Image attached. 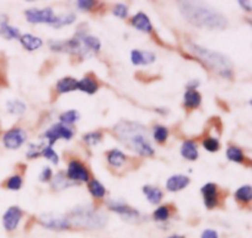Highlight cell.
Instances as JSON below:
<instances>
[{
  "instance_id": "1f68e13d",
  "label": "cell",
  "mask_w": 252,
  "mask_h": 238,
  "mask_svg": "<svg viewBox=\"0 0 252 238\" xmlns=\"http://www.w3.org/2000/svg\"><path fill=\"white\" fill-rule=\"evenodd\" d=\"M154 219L157 221H166L167 219L170 217V210L167 206H160L157 211L154 212Z\"/></svg>"
},
{
  "instance_id": "b9f144b4",
  "label": "cell",
  "mask_w": 252,
  "mask_h": 238,
  "mask_svg": "<svg viewBox=\"0 0 252 238\" xmlns=\"http://www.w3.org/2000/svg\"><path fill=\"white\" fill-rule=\"evenodd\" d=\"M201 238H218V234H217L214 230H206V231L202 234Z\"/></svg>"
},
{
  "instance_id": "f35d334b",
  "label": "cell",
  "mask_w": 252,
  "mask_h": 238,
  "mask_svg": "<svg viewBox=\"0 0 252 238\" xmlns=\"http://www.w3.org/2000/svg\"><path fill=\"white\" fill-rule=\"evenodd\" d=\"M39 148H41V146H38V145L30 146L29 151H27V157L34 158V157H37V156L41 155V151H39Z\"/></svg>"
},
{
  "instance_id": "44dd1931",
  "label": "cell",
  "mask_w": 252,
  "mask_h": 238,
  "mask_svg": "<svg viewBox=\"0 0 252 238\" xmlns=\"http://www.w3.org/2000/svg\"><path fill=\"white\" fill-rule=\"evenodd\" d=\"M20 41H21V44L27 51H34V49L39 48L42 46V40L38 39V37L32 36L30 34H26L20 37Z\"/></svg>"
},
{
  "instance_id": "2e32d148",
  "label": "cell",
  "mask_w": 252,
  "mask_h": 238,
  "mask_svg": "<svg viewBox=\"0 0 252 238\" xmlns=\"http://www.w3.org/2000/svg\"><path fill=\"white\" fill-rule=\"evenodd\" d=\"M181 156L189 160H196L198 158V150L193 141H186L181 146Z\"/></svg>"
},
{
  "instance_id": "277c9868",
  "label": "cell",
  "mask_w": 252,
  "mask_h": 238,
  "mask_svg": "<svg viewBox=\"0 0 252 238\" xmlns=\"http://www.w3.org/2000/svg\"><path fill=\"white\" fill-rule=\"evenodd\" d=\"M73 224L79 227L85 229H101L107 222V217L103 214L96 212L90 206H78L71 212ZM70 220V221H71Z\"/></svg>"
},
{
  "instance_id": "ba28073f",
  "label": "cell",
  "mask_w": 252,
  "mask_h": 238,
  "mask_svg": "<svg viewBox=\"0 0 252 238\" xmlns=\"http://www.w3.org/2000/svg\"><path fill=\"white\" fill-rule=\"evenodd\" d=\"M27 136L26 132L21 128H12V130L7 131L4 135V145L5 147L9 148V150H16V148H20L26 141Z\"/></svg>"
},
{
  "instance_id": "5b68a950",
  "label": "cell",
  "mask_w": 252,
  "mask_h": 238,
  "mask_svg": "<svg viewBox=\"0 0 252 238\" xmlns=\"http://www.w3.org/2000/svg\"><path fill=\"white\" fill-rule=\"evenodd\" d=\"M38 221L42 226L53 231H63L71 226L70 220L59 214H43L39 216Z\"/></svg>"
},
{
  "instance_id": "52a82bcc",
  "label": "cell",
  "mask_w": 252,
  "mask_h": 238,
  "mask_svg": "<svg viewBox=\"0 0 252 238\" xmlns=\"http://www.w3.org/2000/svg\"><path fill=\"white\" fill-rule=\"evenodd\" d=\"M44 137L48 138L49 146H53L59 138H64V140H70L73 137V131L69 127H66L63 123H56V125L52 126L51 128L46 131L44 133Z\"/></svg>"
},
{
  "instance_id": "836d02e7",
  "label": "cell",
  "mask_w": 252,
  "mask_h": 238,
  "mask_svg": "<svg viewBox=\"0 0 252 238\" xmlns=\"http://www.w3.org/2000/svg\"><path fill=\"white\" fill-rule=\"evenodd\" d=\"M69 185V183L66 182L65 177H64L62 173H59V174H57L56 177H54V180H53V188L57 190H62L64 189V188H66Z\"/></svg>"
},
{
  "instance_id": "ac0fdd59",
  "label": "cell",
  "mask_w": 252,
  "mask_h": 238,
  "mask_svg": "<svg viewBox=\"0 0 252 238\" xmlns=\"http://www.w3.org/2000/svg\"><path fill=\"white\" fill-rule=\"evenodd\" d=\"M78 89L79 90L84 91V93L95 94L96 91H97L98 85L93 77L88 76V77H85V78L81 79V80L78 81Z\"/></svg>"
},
{
  "instance_id": "6da1fadb",
  "label": "cell",
  "mask_w": 252,
  "mask_h": 238,
  "mask_svg": "<svg viewBox=\"0 0 252 238\" xmlns=\"http://www.w3.org/2000/svg\"><path fill=\"white\" fill-rule=\"evenodd\" d=\"M179 6L185 19L194 26L214 30H221L228 26L226 17L209 5L198 1H182Z\"/></svg>"
},
{
  "instance_id": "7c38bea8",
  "label": "cell",
  "mask_w": 252,
  "mask_h": 238,
  "mask_svg": "<svg viewBox=\"0 0 252 238\" xmlns=\"http://www.w3.org/2000/svg\"><path fill=\"white\" fill-rule=\"evenodd\" d=\"M202 195L204 198V205L208 209H213L218 204V189L217 185L213 183H208L202 188Z\"/></svg>"
},
{
  "instance_id": "7402d4cb",
  "label": "cell",
  "mask_w": 252,
  "mask_h": 238,
  "mask_svg": "<svg viewBox=\"0 0 252 238\" xmlns=\"http://www.w3.org/2000/svg\"><path fill=\"white\" fill-rule=\"evenodd\" d=\"M143 193L147 195V199L149 200V202H152V204H159L162 199L161 190L158 189V188L150 187V185H147V187L143 188Z\"/></svg>"
},
{
  "instance_id": "f546056e",
  "label": "cell",
  "mask_w": 252,
  "mask_h": 238,
  "mask_svg": "<svg viewBox=\"0 0 252 238\" xmlns=\"http://www.w3.org/2000/svg\"><path fill=\"white\" fill-rule=\"evenodd\" d=\"M61 123H74L76 122V121L80 119V114L78 113L76 110H69V111H65V113H63L61 115Z\"/></svg>"
},
{
  "instance_id": "9a60e30c",
  "label": "cell",
  "mask_w": 252,
  "mask_h": 238,
  "mask_svg": "<svg viewBox=\"0 0 252 238\" xmlns=\"http://www.w3.org/2000/svg\"><path fill=\"white\" fill-rule=\"evenodd\" d=\"M132 25L135 27L137 30L142 32H149L153 31V26L152 22H150L149 17L144 14V12H138L134 17L132 19Z\"/></svg>"
},
{
  "instance_id": "83f0119b",
  "label": "cell",
  "mask_w": 252,
  "mask_h": 238,
  "mask_svg": "<svg viewBox=\"0 0 252 238\" xmlns=\"http://www.w3.org/2000/svg\"><path fill=\"white\" fill-rule=\"evenodd\" d=\"M226 157H228L229 160L231 162H236V163H243L244 162V153L240 148L235 147H229L228 151H226Z\"/></svg>"
},
{
  "instance_id": "e0dca14e",
  "label": "cell",
  "mask_w": 252,
  "mask_h": 238,
  "mask_svg": "<svg viewBox=\"0 0 252 238\" xmlns=\"http://www.w3.org/2000/svg\"><path fill=\"white\" fill-rule=\"evenodd\" d=\"M201 101H202L201 94H199L197 90H194V89H191V90L186 91V94H185L184 104L186 108L189 109L198 108V106L201 105Z\"/></svg>"
},
{
  "instance_id": "3957f363",
  "label": "cell",
  "mask_w": 252,
  "mask_h": 238,
  "mask_svg": "<svg viewBox=\"0 0 252 238\" xmlns=\"http://www.w3.org/2000/svg\"><path fill=\"white\" fill-rule=\"evenodd\" d=\"M189 46L191 48L192 53L196 54L207 66H209L213 71H216V73L226 77V78L233 74V64H231L230 59L228 57L219 53V52L211 51V49L206 48V47L198 46V44L189 43Z\"/></svg>"
},
{
  "instance_id": "d6a6232c",
  "label": "cell",
  "mask_w": 252,
  "mask_h": 238,
  "mask_svg": "<svg viewBox=\"0 0 252 238\" xmlns=\"http://www.w3.org/2000/svg\"><path fill=\"white\" fill-rule=\"evenodd\" d=\"M203 146L208 152H217L219 150V147H220L219 141L217 138H206L203 141Z\"/></svg>"
},
{
  "instance_id": "484cf974",
  "label": "cell",
  "mask_w": 252,
  "mask_h": 238,
  "mask_svg": "<svg viewBox=\"0 0 252 238\" xmlns=\"http://www.w3.org/2000/svg\"><path fill=\"white\" fill-rule=\"evenodd\" d=\"M89 190H90L91 195H93L94 198H97V199H101V198L105 197L106 194L105 187L96 179L91 180L90 184H89Z\"/></svg>"
},
{
  "instance_id": "d4e9b609",
  "label": "cell",
  "mask_w": 252,
  "mask_h": 238,
  "mask_svg": "<svg viewBox=\"0 0 252 238\" xmlns=\"http://www.w3.org/2000/svg\"><path fill=\"white\" fill-rule=\"evenodd\" d=\"M76 16L75 14L70 12V14L65 15H59V16L54 17L53 22H52V26L53 27H63L66 26V25H71L74 21H75Z\"/></svg>"
},
{
  "instance_id": "8fae6325",
  "label": "cell",
  "mask_w": 252,
  "mask_h": 238,
  "mask_svg": "<svg viewBox=\"0 0 252 238\" xmlns=\"http://www.w3.org/2000/svg\"><path fill=\"white\" fill-rule=\"evenodd\" d=\"M68 174L69 179L78 180V182H89V172L85 165L79 160H71L68 165Z\"/></svg>"
},
{
  "instance_id": "5bb4252c",
  "label": "cell",
  "mask_w": 252,
  "mask_h": 238,
  "mask_svg": "<svg viewBox=\"0 0 252 238\" xmlns=\"http://www.w3.org/2000/svg\"><path fill=\"white\" fill-rule=\"evenodd\" d=\"M189 184V178L186 175L182 174H176L172 175L167 179L166 182V188L170 192H180V190L185 189L187 185Z\"/></svg>"
},
{
  "instance_id": "d590c367",
  "label": "cell",
  "mask_w": 252,
  "mask_h": 238,
  "mask_svg": "<svg viewBox=\"0 0 252 238\" xmlns=\"http://www.w3.org/2000/svg\"><path fill=\"white\" fill-rule=\"evenodd\" d=\"M22 185V179L19 175H14L6 183V188L10 190H19Z\"/></svg>"
},
{
  "instance_id": "60d3db41",
  "label": "cell",
  "mask_w": 252,
  "mask_h": 238,
  "mask_svg": "<svg viewBox=\"0 0 252 238\" xmlns=\"http://www.w3.org/2000/svg\"><path fill=\"white\" fill-rule=\"evenodd\" d=\"M51 177H52V170L49 169L48 167H46L43 168L42 173L39 174V180H41V182H47V180L51 179Z\"/></svg>"
},
{
  "instance_id": "9c48e42d",
  "label": "cell",
  "mask_w": 252,
  "mask_h": 238,
  "mask_svg": "<svg viewBox=\"0 0 252 238\" xmlns=\"http://www.w3.org/2000/svg\"><path fill=\"white\" fill-rule=\"evenodd\" d=\"M108 207L112 211L122 215L127 221H135V220L139 219V212L137 210L132 209L126 202L120 201V200H111V201H108Z\"/></svg>"
},
{
  "instance_id": "74e56055",
  "label": "cell",
  "mask_w": 252,
  "mask_h": 238,
  "mask_svg": "<svg viewBox=\"0 0 252 238\" xmlns=\"http://www.w3.org/2000/svg\"><path fill=\"white\" fill-rule=\"evenodd\" d=\"M113 14L116 16L121 17V19H125L128 15V7L125 4H117L115 6V9H113Z\"/></svg>"
},
{
  "instance_id": "4316f807",
  "label": "cell",
  "mask_w": 252,
  "mask_h": 238,
  "mask_svg": "<svg viewBox=\"0 0 252 238\" xmlns=\"http://www.w3.org/2000/svg\"><path fill=\"white\" fill-rule=\"evenodd\" d=\"M6 108L9 113L14 114V115H21L26 111V105L20 100H10L6 103Z\"/></svg>"
},
{
  "instance_id": "f1b7e54d",
  "label": "cell",
  "mask_w": 252,
  "mask_h": 238,
  "mask_svg": "<svg viewBox=\"0 0 252 238\" xmlns=\"http://www.w3.org/2000/svg\"><path fill=\"white\" fill-rule=\"evenodd\" d=\"M235 197L236 199L240 200V201L250 202L252 199V192H251L250 185H245V187H241L240 189H238Z\"/></svg>"
},
{
  "instance_id": "ffe728a7",
  "label": "cell",
  "mask_w": 252,
  "mask_h": 238,
  "mask_svg": "<svg viewBox=\"0 0 252 238\" xmlns=\"http://www.w3.org/2000/svg\"><path fill=\"white\" fill-rule=\"evenodd\" d=\"M79 39L81 40V43L85 47L86 51L98 52L101 48L100 40L96 39L95 36H85V35H78Z\"/></svg>"
},
{
  "instance_id": "4fadbf2b",
  "label": "cell",
  "mask_w": 252,
  "mask_h": 238,
  "mask_svg": "<svg viewBox=\"0 0 252 238\" xmlns=\"http://www.w3.org/2000/svg\"><path fill=\"white\" fill-rule=\"evenodd\" d=\"M130 59L134 66L140 64H150L155 61V54L149 51H139V49H133L130 53Z\"/></svg>"
},
{
  "instance_id": "ee69618b",
  "label": "cell",
  "mask_w": 252,
  "mask_h": 238,
  "mask_svg": "<svg viewBox=\"0 0 252 238\" xmlns=\"http://www.w3.org/2000/svg\"><path fill=\"white\" fill-rule=\"evenodd\" d=\"M169 238H185V237H182V236H177V235H174V236H171V237H169Z\"/></svg>"
},
{
  "instance_id": "30bf717a",
  "label": "cell",
  "mask_w": 252,
  "mask_h": 238,
  "mask_svg": "<svg viewBox=\"0 0 252 238\" xmlns=\"http://www.w3.org/2000/svg\"><path fill=\"white\" fill-rule=\"evenodd\" d=\"M22 217V211L20 207L11 206L6 210V212L2 216V225L6 231H14L20 224V220Z\"/></svg>"
},
{
  "instance_id": "cb8c5ba5",
  "label": "cell",
  "mask_w": 252,
  "mask_h": 238,
  "mask_svg": "<svg viewBox=\"0 0 252 238\" xmlns=\"http://www.w3.org/2000/svg\"><path fill=\"white\" fill-rule=\"evenodd\" d=\"M107 160L112 167H121L126 162V156L121 151L112 150L111 152H108Z\"/></svg>"
},
{
  "instance_id": "8d00e7d4",
  "label": "cell",
  "mask_w": 252,
  "mask_h": 238,
  "mask_svg": "<svg viewBox=\"0 0 252 238\" xmlns=\"http://www.w3.org/2000/svg\"><path fill=\"white\" fill-rule=\"evenodd\" d=\"M41 153L47 158V159H49L52 163H54V164H57V163H58V160H59L58 156H57V153L52 150L51 146H48V147H44L43 150L41 151Z\"/></svg>"
},
{
  "instance_id": "7a4b0ae2",
  "label": "cell",
  "mask_w": 252,
  "mask_h": 238,
  "mask_svg": "<svg viewBox=\"0 0 252 238\" xmlns=\"http://www.w3.org/2000/svg\"><path fill=\"white\" fill-rule=\"evenodd\" d=\"M115 132L117 137L130 150L142 156L154 155V148L145 136V127L139 123L123 121L116 126Z\"/></svg>"
},
{
  "instance_id": "4dcf8cb0",
  "label": "cell",
  "mask_w": 252,
  "mask_h": 238,
  "mask_svg": "<svg viewBox=\"0 0 252 238\" xmlns=\"http://www.w3.org/2000/svg\"><path fill=\"white\" fill-rule=\"evenodd\" d=\"M167 136H169V131L164 126H157L154 128V138L157 142L162 143L167 140Z\"/></svg>"
},
{
  "instance_id": "ab89813d",
  "label": "cell",
  "mask_w": 252,
  "mask_h": 238,
  "mask_svg": "<svg viewBox=\"0 0 252 238\" xmlns=\"http://www.w3.org/2000/svg\"><path fill=\"white\" fill-rule=\"evenodd\" d=\"M76 5L81 10H90L95 5V1H93V0H80V1H76Z\"/></svg>"
},
{
  "instance_id": "8992f818",
  "label": "cell",
  "mask_w": 252,
  "mask_h": 238,
  "mask_svg": "<svg viewBox=\"0 0 252 238\" xmlns=\"http://www.w3.org/2000/svg\"><path fill=\"white\" fill-rule=\"evenodd\" d=\"M25 16L31 24H49L52 25L54 20V12L51 7L44 9H29L25 11Z\"/></svg>"
},
{
  "instance_id": "d6986e66",
  "label": "cell",
  "mask_w": 252,
  "mask_h": 238,
  "mask_svg": "<svg viewBox=\"0 0 252 238\" xmlns=\"http://www.w3.org/2000/svg\"><path fill=\"white\" fill-rule=\"evenodd\" d=\"M75 89H78V80H75L74 78H70V77L61 79L57 83V90L61 94L70 93V91H74Z\"/></svg>"
},
{
  "instance_id": "7bdbcfd3",
  "label": "cell",
  "mask_w": 252,
  "mask_h": 238,
  "mask_svg": "<svg viewBox=\"0 0 252 238\" xmlns=\"http://www.w3.org/2000/svg\"><path fill=\"white\" fill-rule=\"evenodd\" d=\"M243 7H245L246 11H251V1H239Z\"/></svg>"
},
{
  "instance_id": "603a6c76",
  "label": "cell",
  "mask_w": 252,
  "mask_h": 238,
  "mask_svg": "<svg viewBox=\"0 0 252 238\" xmlns=\"http://www.w3.org/2000/svg\"><path fill=\"white\" fill-rule=\"evenodd\" d=\"M0 35L7 40L20 39L19 29H16L14 26H10V25L6 24V21L0 22Z\"/></svg>"
},
{
  "instance_id": "e575fe53",
  "label": "cell",
  "mask_w": 252,
  "mask_h": 238,
  "mask_svg": "<svg viewBox=\"0 0 252 238\" xmlns=\"http://www.w3.org/2000/svg\"><path fill=\"white\" fill-rule=\"evenodd\" d=\"M101 138H102V135H101L100 132H90L88 133V135L84 136V141L90 146L97 145L101 141Z\"/></svg>"
}]
</instances>
